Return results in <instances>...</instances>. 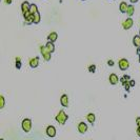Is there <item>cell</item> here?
<instances>
[{"label": "cell", "instance_id": "ac0fdd59", "mask_svg": "<svg viewBox=\"0 0 140 140\" xmlns=\"http://www.w3.org/2000/svg\"><path fill=\"white\" fill-rule=\"evenodd\" d=\"M33 18H34V24H38L40 22V20H41V16H40L39 12L36 13L35 15H33Z\"/></svg>", "mask_w": 140, "mask_h": 140}, {"label": "cell", "instance_id": "836d02e7", "mask_svg": "<svg viewBox=\"0 0 140 140\" xmlns=\"http://www.w3.org/2000/svg\"><path fill=\"white\" fill-rule=\"evenodd\" d=\"M139 36H140V31H139Z\"/></svg>", "mask_w": 140, "mask_h": 140}, {"label": "cell", "instance_id": "d6a6232c", "mask_svg": "<svg viewBox=\"0 0 140 140\" xmlns=\"http://www.w3.org/2000/svg\"><path fill=\"white\" fill-rule=\"evenodd\" d=\"M139 63H140V55H139Z\"/></svg>", "mask_w": 140, "mask_h": 140}, {"label": "cell", "instance_id": "277c9868", "mask_svg": "<svg viewBox=\"0 0 140 140\" xmlns=\"http://www.w3.org/2000/svg\"><path fill=\"white\" fill-rule=\"evenodd\" d=\"M40 52H41V54H42V58H43L45 61H50V60H51V58H52L51 54H52V53H50V52L46 50L45 45H44V46H40Z\"/></svg>", "mask_w": 140, "mask_h": 140}, {"label": "cell", "instance_id": "e0dca14e", "mask_svg": "<svg viewBox=\"0 0 140 140\" xmlns=\"http://www.w3.org/2000/svg\"><path fill=\"white\" fill-rule=\"evenodd\" d=\"M33 23H34V18H33V15H31V16H29V17H26V18H24V24L30 25V24H33Z\"/></svg>", "mask_w": 140, "mask_h": 140}, {"label": "cell", "instance_id": "ba28073f", "mask_svg": "<svg viewBox=\"0 0 140 140\" xmlns=\"http://www.w3.org/2000/svg\"><path fill=\"white\" fill-rule=\"evenodd\" d=\"M109 80H110V83L112 85H116L118 83V81H120L119 78H118V76L116 74H111L110 77H109Z\"/></svg>", "mask_w": 140, "mask_h": 140}, {"label": "cell", "instance_id": "484cf974", "mask_svg": "<svg viewBox=\"0 0 140 140\" xmlns=\"http://www.w3.org/2000/svg\"><path fill=\"white\" fill-rule=\"evenodd\" d=\"M136 124H137V126H140V117L136 118Z\"/></svg>", "mask_w": 140, "mask_h": 140}, {"label": "cell", "instance_id": "7c38bea8", "mask_svg": "<svg viewBox=\"0 0 140 140\" xmlns=\"http://www.w3.org/2000/svg\"><path fill=\"white\" fill-rule=\"evenodd\" d=\"M57 38H58V34L56 33V32H53V33H51L49 36H47V40L50 41V42H55L56 40H57Z\"/></svg>", "mask_w": 140, "mask_h": 140}, {"label": "cell", "instance_id": "d6986e66", "mask_svg": "<svg viewBox=\"0 0 140 140\" xmlns=\"http://www.w3.org/2000/svg\"><path fill=\"white\" fill-rule=\"evenodd\" d=\"M30 13L32 14V15H35L36 13H38V8H37V6L36 4H31V8H30Z\"/></svg>", "mask_w": 140, "mask_h": 140}, {"label": "cell", "instance_id": "83f0119b", "mask_svg": "<svg viewBox=\"0 0 140 140\" xmlns=\"http://www.w3.org/2000/svg\"><path fill=\"white\" fill-rule=\"evenodd\" d=\"M107 64H109L110 66H113V65H114V61H113V60H109V61H107Z\"/></svg>", "mask_w": 140, "mask_h": 140}, {"label": "cell", "instance_id": "603a6c76", "mask_svg": "<svg viewBox=\"0 0 140 140\" xmlns=\"http://www.w3.org/2000/svg\"><path fill=\"white\" fill-rule=\"evenodd\" d=\"M15 64H16V67L19 69V68H21V65H22V63H21V59L19 58V57H17L16 58V62H15Z\"/></svg>", "mask_w": 140, "mask_h": 140}, {"label": "cell", "instance_id": "f1b7e54d", "mask_svg": "<svg viewBox=\"0 0 140 140\" xmlns=\"http://www.w3.org/2000/svg\"><path fill=\"white\" fill-rule=\"evenodd\" d=\"M136 132H137V135L140 137V126H138V128H137V131H136Z\"/></svg>", "mask_w": 140, "mask_h": 140}, {"label": "cell", "instance_id": "7a4b0ae2", "mask_svg": "<svg viewBox=\"0 0 140 140\" xmlns=\"http://www.w3.org/2000/svg\"><path fill=\"white\" fill-rule=\"evenodd\" d=\"M21 126H22V130L25 132V133H29L31 130H32V120L29 119V118H25L22 120V123H21Z\"/></svg>", "mask_w": 140, "mask_h": 140}, {"label": "cell", "instance_id": "cb8c5ba5", "mask_svg": "<svg viewBox=\"0 0 140 140\" xmlns=\"http://www.w3.org/2000/svg\"><path fill=\"white\" fill-rule=\"evenodd\" d=\"M95 71H96V65L92 64V65H90V66H89V72H91V73H94Z\"/></svg>", "mask_w": 140, "mask_h": 140}, {"label": "cell", "instance_id": "e575fe53", "mask_svg": "<svg viewBox=\"0 0 140 140\" xmlns=\"http://www.w3.org/2000/svg\"><path fill=\"white\" fill-rule=\"evenodd\" d=\"M82 1H85V0H82Z\"/></svg>", "mask_w": 140, "mask_h": 140}, {"label": "cell", "instance_id": "30bf717a", "mask_svg": "<svg viewBox=\"0 0 140 140\" xmlns=\"http://www.w3.org/2000/svg\"><path fill=\"white\" fill-rule=\"evenodd\" d=\"M30 8H31V4H30L28 1L22 2V4H21V12H22V14L24 15L25 13L30 12Z\"/></svg>", "mask_w": 140, "mask_h": 140}, {"label": "cell", "instance_id": "ffe728a7", "mask_svg": "<svg viewBox=\"0 0 140 140\" xmlns=\"http://www.w3.org/2000/svg\"><path fill=\"white\" fill-rule=\"evenodd\" d=\"M134 13H135V8H134L133 6H128L127 11H126L127 16H133V15H134Z\"/></svg>", "mask_w": 140, "mask_h": 140}, {"label": "cell", "instance_id": "d4e9b609", "mask_svg": "<svg viewBox=\"0 0 140 140\" xmlns=\"http://www.w3.org/2000/svg\"><path fill=\"white\" fill-rule=\"evenodd\" d=\"M123 87H124L125 91H126V92H128V91H130V89H131V85H130V81H128V82H126V83H124V84H123Z\"/></svg>", "mask_w": 140, "mask_h": 140}, {"label": "cell", "instance_id": "2e32d148", "mask_svg": "<svg viewBox=\"0 0 140 140\" xmlns=\"http://www.w3.org/2000/svg\"><path fill=\"white\" fill-rule=\"evenodd\" d=\"M127 8H128V6L126 4V2H121L120 6H119V10H120L121 13H126Z\"/></svg>", "mask_w": 140, "mask_h": 140}, {"label": "cell", "instance_id": "5bb4252c", "mask_svg": "<svg viewBox=\"0 0 140 140\" xmlns=\"http://www.w3.org/2000/svg\"><path fill=\"white\" fill-rule=\"evenodd\" d=\"M133 44H134L137 49L140 47V36H139V35L134 36V38H133Z\"/></svg>", "mask_w": 140, "mask_h": 140}, {"label": "cell", "instance_id": "7402d4cb", "mask_svg": "<svg viewBox=\"0 0 140 140\" xmlns=\"http://www.w3.org/2000/svg\"><path fill=\"white\" fill-rule=\"evenodd\" d=\"M4 104H6V99L1 95V96H0V109H3L4 107Z\"/></svg>", "mask_w": 140, "mask_h": 140}, {"label": "cell", "instance_id": "4316f807", "mask_svg": "<svg viewBox=\"0 0 140 140\" xmlns=\"http://www.w3.org/2000/svg\"><path fill=\"white\" fill-rule=\"evenodd\" d=\"M135 84H136L135 80H130V85H131V88H132V87H135Z\"/></svg>", "mask_w": 140, "mask_h": 140}, {"label": "cell", "instance_id": "9c48e42d", "mask_svg": "<svg viewBox=\"0 0 140 140\" xmlns=\"http://www.w3.org/2000/svg\"><path fill=\"white\" fill-rule=\"evenodd\" d=\"M78 132L80 134H84V133L88 132V125H87L85 122H80L78 124Z\"/></svg>", "mask_w": 140, "mask_h": 140}, {"label": "cell", "instance_id": "6da1fadb", "mask_svg": "<svg viewBox=\"0 0 140 140\" xmlns=\"http://www.w3.org/2000/svg\"><path fill=\"white\" fill-rule=\"evenodd\" d=\"M67 119H68V116L66 115V113L64 112V111H59V113L56 115V121L59 123V124H61V125H63V124H65V122L67 121Z\"/></svg>", "mask_w": 140, "mask_h": 140}, {"label": "cell", "instance_id": "4fadbf2b", "mask_svg": "<svg viewBox=\"0 0 140 140\" xmlns=\"http://www.w3.org/2000/svg\"><path fill=\"white\" fill-rule=\"evenodd\" d=\"M87 119H88V121H89L91 124H94V123H95V120H96V116H95V114L90 113V114H88Z\"/></svg>", "mask_w": 140, "mask_h": 140}, {"label": "cell", "instance_id": "8fae6325", "mask_svg": "<svg viewBox=\"0 0 140 140\" xmlns=\"http://www.w3.org/2000/svg\"><path fill=\"white\" fill-rule=\"evenodd\" d=\"M60 103H61V105L62 106H64V107H66L67 105H68V97H67V95H62L61 96V98H60Z\"/></svg>", "mask_w": 140, "mask_h": 140}, {"label": "cell", "instance_id": "8992f818", "mask_svg": "<svg viewBox=\"0 0 140 140\" xmlns=\"http://www.w3.org/2000/svg\"><path fill=\"white\" fill-rule=\"evenodd\" d=\"M46 135L51 138H54L56 136V128L53 125H49L46 127Z\"/></svg>", "mask_w": 140, "mask_h": 140}, {"label": "cell", "instance_id": "3957f363", "mask_svg": "<svg viewBox=\"0 0 140 140\" xmlns=\"http://www.w3.org/2000/svg\"><path fill=\"white\" fill-rule=\"evenodd\" d=\"M118 65H119V68L121 71H126V69L130 67V62L127 59L125 58H121L119 61H118Z\"/></svg>", "mask_w": 140, "mask_h": 140}, {"label": "cell", "instance_id": "f546056e", "mask_svg": "<svg viewBox=\"0 0 140 140\" xmlns=\"http://www.w3.org/2000/svg\"><path fill=\"white\" fill-rule=\"evenodd\" d=\"M6 3L7 4H11L12 3V0H6Z\"/></svg>", "mask_w": 140, "mask_h": 140}, {"label": "cell", "instance_id": "52a82bcc", "mask_svg": "<svg viewBox=\"0 0 140 140\" xmlns=\"http://www.w3.org/2000/svg\"><path fill=\"white\" fill-rule=\"evenodd\" d=\"M29 64L32 68H36L38 65H39V58L38 57H35V58H31L30 61H29Z\"/></svg>", "mask_w": 140, "mask_h": 140}, {"label": "cell", "instance_id": "5b68a950", "mask_svg": "<svg viewBox=\"0 0 140 140\" xmlns=\"http://www.w3.org/2000/svg\"><path fill=\"white\" fill-rule=\"evenodd\" d=\"M133 24H134V21H133V19L130 17V18L125 19V20L122 22V28H123L124 30H130V29L133 26Z\"/></svg>", "mask_w": 140, "mask_h": 140}, {"label": "cell", "instance_id": "9a60e30c", "mask_svg": "<svg viewBox=\"0 0 140 140\" xmlns=\"http://www.w3.org/2000/svg\"><path fill=\"white\" fill-rule=\"evenodd\" d=\"M45 47H46V50L50 52V53H53V52H55V45H54V43L53 42H47L46 44H45Z\"/></svg>", "mask_w": 140, "mask_h": 140}, {"label": "cell", "instance_id": "1f68e13d", "mask_svg": "<svg viewBox=\"0 0 140 140\" xmlns=\"http://www.w3.org/2000/svg\"><path fill=\"white\" fill-rule=\"evenodd\" d=\"M137 54H138V55H140V47H138V49H137Z\"/></svg>", "mask_w": 140, "mask_h": 140}, {"label": "cell", "instance_id": "44dd1931", "mask_svg": "<svg viewBox=\"0 0 140 140\" xmlns=\"http://www.w3.org/2000/svg\"><path fill=\"white\" fill-rule=\"evenodd\" d=\"M131 80V77L128 76V75H124L121 79H120V82L122 83V84H124V83H126V82H128Z\"/></svg>", "mask_w": 140, "mask_h": 140}, {"label": "cell", "instance_id": "4dcf8cb0", "mask_svg": "<svg viewBox=\"0 0 140 140\" xmlns=\"http://www.w3.org/2000/svg\"><path fill=\"white\" fill-rule=\"evenodd\" d=\"M130 1H131L132 3H136V2H138V0H130Z\"/></svg>", "mask_w": 140, "mask_h": 140}]
</instances>
